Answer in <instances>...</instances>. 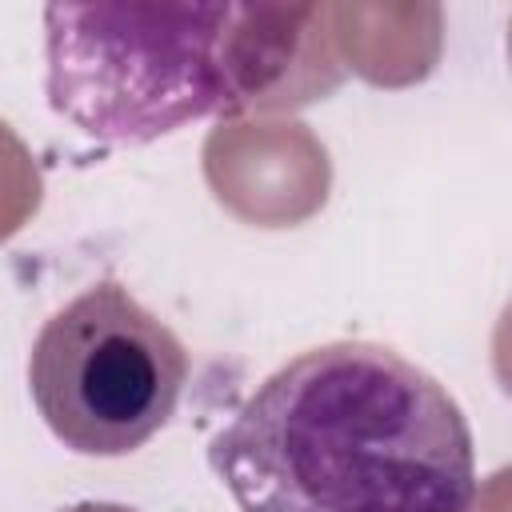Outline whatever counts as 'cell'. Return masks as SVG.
<instances>
[{
    "label": "cell",
    "mask_w": 512,
    "mask_h": 512,
    "mask_svg": "<svg viewBox=\"0 0 512 512\" xmlns=\"http://www.w3.org/2000/svg\"><path fill=\"white\" fill-rule=\"evenodd\" d=\"M304 4H48L44 92L104 148H144L272 92L304 36Z\"/></svg>",
    "instance_id": "cell-2"
},
{
    "label": "cell",
    "mask_w": 512,
    "mask_h": 512,
    "mask_svg": "<svg viewBox=\"0 0 512 512\" xmlns=\"http://www.w3.org/2000/svg\"><path fill=\"white\" fill-rule=\"evenodd\" d=\"M240 512H468L476 444L448 388L388 344L280 364L208 440Z\"/></svg>",
    "instance_id": "cell-1"
},
{
    "label": "cell",
    "mask_w": 512,
    "mask_h": 512,
    "mask_svg": "<svg viewBox=\"0 0 512 512\" xmlns=\"http://www.w3.org/2000/svg\"><path fill=\"white\" fill-rule=\"evenodd\" d=\"M188 348L124 284L100 280L56 308L28 352L44 428L80 456H128L176 412Z\"/></svg>",
    "instance_id": "cell-3"
}]
</instances>
